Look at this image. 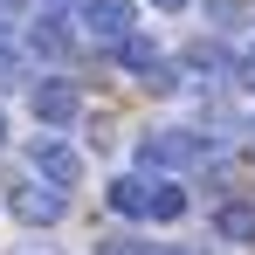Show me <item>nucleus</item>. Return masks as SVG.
Returning a JSON list of instances; mask_svg holds the SVG:
<instances>
[{
  "label": "nucleus",
  "instance_id": "f257e3e1",
  "mask_svg": "<svg viewBox=\"0 0 255 255\" xmlns=\"http://www.w3.org/2000/svg\"><path fill=\"white\" fill-rule=\"evenodd\" d=\"M28 166L42 172L55 193H69V186L83 179V152H76V145H62V138H35V145H28Z\"/></svg>",
  "mask_w": 255,
  "mask_h": 255
},
{
  "label": "nucleus",
  "instance_id": "f03ea898",
  "mask_svg": "<svg viewBox=\"0 0 255 255\" xmlns=\"http://www.w3.org/2000/svg\"><path fill=\"white\" fill-rule=\"evenodd\" d=\"M7 207L21 214L28 228H48V221H62V207H69V193H55L48 179H21V186H7Z\"/></svg>",
  "mask_w": 255,
  "mask_h": 255
},
{
  "label": "nucleus",
  "instance_id": "7ed1b4c3",
  "mask_svg": "<svg viewBox=\"0 0 255 255\" xmlns=\"http://www.w3.org/2000/svg\"><path fill=\"white\" fill-rule=\"evenodd\" d=\"M83 28L104 42H131L138 28V0H83Z\"/></svg>",
  "mask_w": 255,
  "mask_h": 255
},
{
  "label": "nucleus",
  "instance_id": "20e7f679",
  "mask_svg": "<svg viewBox=\"0 0 255 255\" xmlns=\"http://www.w3.org/2000/svg\"><path fill=\"white\" fill-rule=\"evenodd\" d=\"M28 104H35V118H42V125H69V118H76V83L48 76V83H35Z\"/></svg>",
  "mask_w": 255,
  "mask_h": 255
},
{
  "label": "nucleus",
  "instance_id": "39448f33",
  "mask_svg": "<svg viewBox=\"0 0 255 255\" xmlns=\"http://www.w3.org/2000/svg\"><path fill=\"white\" fill-rule=\"evenodd\" d=\"M145 159H159V166H193V159H207V145L200 138H145Z\"/></svg>",
  "mask_w": 255,
  "mask_h": 255
},
{
  "label": "nucleus",
  "instance_id": "423d86ee",
  "mask_svg": "<svg viewBox=\"0 0 255 255\" xmlns=\"http://www.w3.org/2000/svg\"><path fill=\"white\" fill-rule=\"evenodd\" d=\"M214 228H221L228 242H255V200H228V207L214 214Z\"/></svg>",
  "mask_w": 255,
  "mask_h": 255
},
{
  "label": "nucleus",
  "instance_id": "0eeeda50",
  "mask_svg": "<svg viewBox=\"0 0 255 255\" xmlns=\"http://www.w3.org/2000/svg\"><path fill=\"white\" fill-rule=\"evenodd\" d=\"M111 207H118V214H131V221H138V214H152V193H145V179H118V186H111Z\"/></svg>",
  "mask_w": 255,
  "mask_h": 255
},
{
  "label": "nucleus",
  "instance_id": "6e6552de",
  "mask_svg": "<svg viewBox=\"0 0 255 255\" xmlns=\"http://www.w3.org/2000/svg\"><path fill=\"white\" fill-rule=\"evenodd\" d=\"M179 214H186V193L179 186H159L152 193V221H179Z\"/></svg>",
  "mask_w": 255,
  "mask_h": 255
},
{
  "label": "nucleus",
  "instance_id": "1a4fd4ad",
  "mask_svg": "<svg viewBox=\"0 0 255 255\" xmlns=\"http://www.w3.org/2000/svg\"><path fill=\"white\" fill-rule=\"evenodd\" d=\"M28 42L42 48V55H62V48H69V35H62L55 21H35V35H28Z\"/></svg>",
  "mask_w": 255,
  "mask_h": 255
},
{
  "label": "nucleus",
  "instance_id": "9d476101",
  "mask_svg": "<svg viewBox=\"0 0 255 255\" xmlns=\"http://www.w3.org/2000/svg\"><path fill=\"white\" fill-rule=\"evenodd\" d=\"M21 76H28V62H21L14 48H0V90H14V83H21Z\"/></svg>",
  "mask_w": 255,
  "mask_h": 255
},
{
  "label": "nucleus",
  "instance_id": "9b49d317",
  "mask_svg": "<svg viewBox=\"0 0 255 255\" xmlns=\"http://www.w3.org/2000/svg\"><path fill=\"white\" fill-rule=\"evenodd\" d=\"M104 255H159V249H145V242H131V235H118V242H104Z\"/></svg>",
  "mask_w": 255,
  "mask_h": 255
},
{
  "label": "nucleus",
  "instance_id": "f8f14e48",
  "mask_svg": "<svg viewBox=\"0 0 255 255\" xmlns=\"http://www.w3.org/2000/svg\"><path fill=\"white\" fill-rule=\"evenodd\" d=\"M159 7H186V0H159Z\"/></svg>",
  "mask_w": 255,
  "mask_h": 255
},
{
  "label": "nucleus",
  "instance_id": "ddd939ff",
  "mask_svg": "<svg viewBox=\"0 0 255 255\" xmlns=\"http://www.w3.org/2000/svg\"><path fill=\"white\" fill-rule=\"evenodd\" d=\"M0 145H7V118H0Z\"/></svg>",
  "mask_w": 255,
  "mask_h": 255
}]
</instances>
